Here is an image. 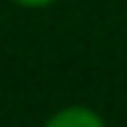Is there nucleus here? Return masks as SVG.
Masks as SVG:
<instances>
[{
	"label": "nucleus",
	"instance_id": "f257e3e1",
	"mask_svg": "<svg viewBox=\"0 0 127 127\" xmlns=\"http://www.w3.org/2000/svg\"><path fill=\"white\" fill-rule=\"evenodd\" d=\"M47 127H104V122L94 112H88V109L73 106V109L60 112L57 117H52Z\"/></svg>",
	"mask_w": 127,
	"mask_h": 127
},
{
	"label": "nucleus",
	"instance_id": "f03ea898",
	"mask_svg": "<svg viewBox=\"0 0 127 127\" xmlns=\"http://www.w3.org/2000/svg\"><path fill=\"white\" fill-rule=\"evenodd\" d=\"M18 3H24V5H44L49 0H18Z\"/></svg>",
	"mask_w": 127,
	"mask_h": 127
}]
</instances>
